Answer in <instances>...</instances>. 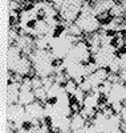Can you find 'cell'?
I'll use <instances>...</instances> for the list:
<instances>
[{"instance_id": "cell-1", "label": "cell", "mask_w": 126, "mask_h": 133, "mask_svg": "<svg viewBox=\"0 0 126 133\" xmlns=\"http://www.w3.org/2000/svg\"><path fill=\"white\" fill-rule=\"evenodd\" d=\"M29 59L36 76L45 79V77H51L54 73L56 59L49 49H33V52L29 55Z\"/></svg>"}, {"instance_id": "cell-2", "label": "cell", "mask_w": 126, "mask_h": 133, "mask_svg": "<svg viewBox=\"0 0 126 133\" xmlns=\"http://www.w3.org/2000/svg\"><path fill=\"white\" fill-rule=\"evenodd\" d=\"M54 8L59 11L60 17L62 19L64 23H66L68 25L74 24L78 16L81 15L82 8H84V3L81 0H64V2H52Z\"/></svg>"}, {"instance_id": "cell-3", "label": "cell", "mask_w": 126, "mask_h": 133, "mask_svg": "<svg viewBox=\"0 0 126 133\" xmlns=\"http://www.w3.org/2000/svg\"><path fill=\"white\" fill-rule=\"evenodd\" d=\"M74 24L85 33H96L102 27L97 15L94 14L93 8H92V5L89 4V2L84 3L82 12L78 16V19H77V21Z\"/></svg>"}, {"instance_id": "cell-4", "label": "cell", "mask_w": 126, "mask_h": 133, "mask_svg": "<svg viewBox=\"0 0 126 133\" xmlns=\"http://www.w3.org/2000/svg\"><path fill=\"white\" fill-rule=\"evenodd\" d=\"M108 77H109V71L106 68H98L92 75H89L86 79L89 80L92 88H93V91H94V89H98V88L108 80Z\"/></svg>"}, {"instance_id": "cell-5", "label": "cell", "mask_w": 126, "mask_h": 133, "mask_svg": "<svg viewBox=\"0 0 126 133\" xmlns=\"http://www.w3.org/2000/svg\"><path fill=\"white\" fill-rule=\"evenodd\" d=\"M25 112L28 116H31L33 120H39L43 121L45 120V109H44V104L40 101H35L29 105L25 107Z\"/></svg>"}, {"instance_id": "cell-6", "label": "cell", "mask_w": 126, "mask_h": 133, "mask_svg": "<svg viewBox=\"0 0 126 133\" xmlns=\"http://www.w3.org/2000/svg\"><path fill=\"white\" fill-rule=\"evenodd\" d=\"M21 89V83H8L7 87V101L8 104H16L19 103V95Z\"/></svg>"}, {"instance_id": "cell-7", "label": "cell", "mask_w": 126, "mask_h": 133, "mask_svg": "<svg viewBox=\"0 0 126 133\" xmlns=\"http://www.w3.org/2000/svg\"><path fill=\"white\" fill-rule=\"evenodd\" d=\"M35 101H36V97H35V93H33V89H24V88H21L20 95H19V104H21L23 107H27Z\"/></svg>"}, {"instance_id": "cell-8", "label": "cell", "mask_w": 126, "mask_h": 133, "mask_svg": "<svg viewBox=\"0 0 126 133\" xmlns=\"http://www.w3.org/2000/svg\"><path fill=\"white\" fill-rule=\"evenodd\" d=\"M71 124H72V132H73V130H77V129L85 128L86 124H88V120L81 113H73L71 116Z\"/></svg>"}, {"instance_id": "cell-9", "label": "cell", "mask_w": 126, "mask_h": 133, "mask_svg": "<svg viewBox=\"0 0 126 133\" xmlns=\"http://www.w3.org/2000/svg\"><path fill=\"white\" fill-rule=\"evenodd\" d=\"M33 93H35V97H36V101H40L43 104L47 103L48 100V91L45 89L44 87L41 88H36V89H33Z\"/></svg>"}, {"instance_id": "cell-10", "label": "cell", "mask_w": 126, "mask_h": 133, "mask_svg": "<svg viewBox=\"0 0 126 133\" xmlns=\"http://www.w3.org/2000/svg\"><path fill=\"white\" fill-rule=\"evenodd\" d=\"M64 88H65V92H66L68 95H69V96H73V95L77 92V89H78V84H77L74 80L69 79V80L65 83Z\"/></svg>"}, {"instance_id": "cell-11", "label": "cell", "mask_w": 126, "mask_h": 133, "mask_svg": "<svg viewBox=\"0 0 126 133\" xmlns=\"http://www.w3.org/2000/svg\"><path fill=\"white\" fill-rule=\"evenodd\" d=\"M120 115H121V117H122V121H123V123H122V127H121V129H125V128H126V105L123 107L122 112H121Z\"/></svg>"}, {"instance_id": "cell-12", "label": "cell", "mask_w": 126, "mask_h": 133, "mask_svg": "<svg viewBox=\"0 0 126 133\" xmlns=\"http://www.w3.org/2000/svg\"><path fill=\"white\" fill-rule=\"evenodd\" d=\"M111 133H123V129H117V130H114V132H111Z\"/></svg>"}, {"instance_id": "cell-13", "label": "cell", "mask_w": 126, "mask_h": 133, "mask_svg": "<svg viewBox=\"0 0 126 133\" xmlns=\"http://www.w3.org/2000/svg\"><path fill=\"white\" fill-rule=\"evenodd\" d=\"M123 133H126V128H125V129H123Z\"/></svg>"}]
</instances>
